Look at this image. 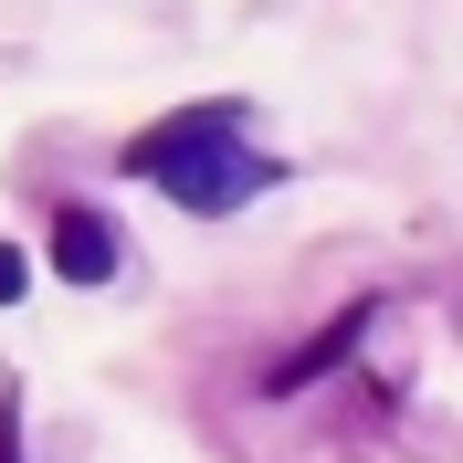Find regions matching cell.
I'll list each match as a JSON object with an SVG mask.
<instances>
[{
	"label": "cell",
	"mask_w": 463,
	"mask_h": 463,
	"mask_svg": "<svg viewBox=\"0 0 463 463\" xmlns=\"http://www.w3.org/2000/svg\"><path fill=\"white\" fill-rule=\"evenodd\" d=\"M127 169L158 179V190H179L190 211H232V201H253L263 179H274L253 147H242V116L232 106H179L169 127L127 137Z\"/></svg>",
	"instance_id": "cell-1"
},
{
	"label": "cell",
	"mask_w": 463,
	"mask_h": 463,
	"mask_svg": "<svg viewBox=\"0 0 463 463\" xmlns=\"http://www.w3.org/2000/svg\"><path fill=\"white\" fill-rule=\"evenodd\" d=\"M53 274H63V285H106V274H116V222H106V211H85V201L53 211Z\"/></svg>",
	"instance_id": "cell-2"
},
{
	"label": "cell",
	"mask_w": 463,
	"mask_h": 463,
	"mask_svg": "<svg viewBox=\"0 0 463 463\" xmlns=\"http://www.w3.org/2000/svg\"><path fill=\"white\" fill-rule=\"evenodd\" d=\"M358 326H369V306H347V317L326 326V337H306V347H295V358H285V369H274V390H295V379H317V369H337V347L358 337Z\"/></svg>",
	"instance_id": "cell-3"
},
{
	"label": "cell",
	"mask_w": 463,
	"mask_h": 463,
	"mask_svg": "<svg viewBox=\"0 0 463 463\" xmlns=\"http://www.w3.org/2000/svg\"><path fill=\"white\" fill-rule=\"evenodd\" d=\"M22 285H32V263L11 253V242H0V306H11V295H22Z\"/></svg>",
	"instance_id": "cell-4"
},
{
	"label": "cell",
	"mask_w": 463,
	"mask_h": 463,
	"mask_svg": "<svg viewBox=\"0 0 463 463\" xmlns=\"http://www.w3.org/2000/svg\"><path fill=\"white\" fill-rule=\"evenodd\" d=\"M0 463H22V453H11V401H0Z\"/></svg>",
	"instance_id": "cell-5"
}]
</instances>
